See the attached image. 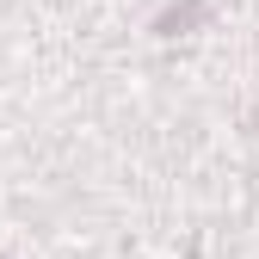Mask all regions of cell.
<instances>
[{
    "mask_svg": "<svg viewBox=\"0 0 259 259\" xmlns=\"http://www.w3.org/2000/svg\"><path fill=\"white\" fill-rule=\"evenodd\" d=\"M198 13H204V0H185V7H173L167 19H160V31H179V25H191Z\"/></svg>",
    "mask_w": 259,
    "mask_h": 259,
    "instance_id": "obj_1",
    "label": "cell"
}]
</instances>
